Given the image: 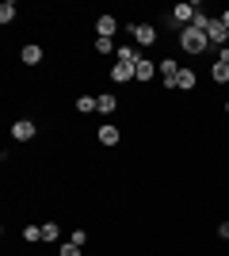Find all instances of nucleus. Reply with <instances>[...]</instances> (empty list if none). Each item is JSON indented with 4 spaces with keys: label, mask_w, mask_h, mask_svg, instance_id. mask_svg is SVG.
I'll return each mask as SVG.
<instances>
[{
    "label": "nucleus",
    "mask_w": 229,
    "mask_h": 256,
    "mask_svg": "<svg viewBox=\"0 0 229 256\" xmlns=\"http://www.w3.org/2000/svg\"><path fill=\"white\" fill-rule=\"evenodd\" d=\"M180 50H184V54H203V50H210L207 31H199V27H184V31H180Z\"/></svg>",
    "instance_id": "nucleus-1"
},
{
    "label": "nucleus",
    "mask_w": 229,
    "mask_h": 256,
    "mask_svg": "<svg viewBox=\"0 0 229 256\" xmlns=\"http://www.w3.org/2000/svg\"><path fill=\"white\" fill-rule=\"evenodd\" d=\"M130 34H134V46H153L157 42V27H153V23H130Z\"/></svg>",
    "instance_id": "nucleus-2"
},
{
    "label": "nucleus",
    "mask_w": 229,
    "mask_h": 256,
    "mask_svg": "<svg viewBox=\"0 0 229 256\" xmlns=\"http://www.w3.org/2000/svg\"><path fill=\"white\" fill-rule=\"evenodd\" d=\"M115 31H119V16L103 12V16L96 20V38H115Z\"/></svg>",
    "instance_id": "nucleus-3"
},
{
    "label": "nucleus",
    "mask_w": 229,
    "mask_h": 256,
    "mask_svg": "<svg viewBox=\"0 0 229 256\" xmlns=\"http://www.w3.org/2000/svg\"><path fill=\"white\" fill-rule=\"evenodd\" d=\"M199 12H203V8H199V4H176V8H172V20L180 23V27H191Z\"/></svg>",
    "instance_id": "nucleus-4"
},
{
    "label": "nucleus",
    "mask_w": 229,
    "mask_h": 256,
    "mask_svg": "<svg viewBox=\"0 0 229 256\" xmlns=\"http://www.w3.org/2000/svg\"><path fill=\"white\" fill-rule=\"evenodd\" d=\"M34 134H38V126H34L31 118H19V122H11V138H15V142H31Z\"/></svg>",
    "instance_id": "nucleus-5"
},
{
    "label": "nucleus",
    "mask_w": 229,
    "mask_h": 256,
    "mask_svg": "<svg viewBox=\"0 0 229 256\" xmlns=\"http://www.w3.org/2000/svg\"><path fill=\"white\" fill-rule=\"evenodd\" d=\"M161 80H164V88H176V80H180V65L172 58H161Z\"/></svg>",
    "instance_id": "nucleus-6"
},
{
    "label": "nucleus",
    "mask_w": 229,
    "mask_h": 256,
    "mask_svg": "<svg viewBox=\"0 0 229 256\" xmlns=\"http://www.w3.org/2000/svg\"><path fill=\"white\" fill-rule=\"evenodd\" d=\"M207 38H210V46H218V50L229 42V31L222 27V20H210V27H207Z\"/></svg>",
    "instance_id": "nucleus-7"
},
{
    "label": "nucleus",
    "mask_w": 229,
    "mask_h": 256,
    "mask_svg": "<svg viewBox=\"0 0 229 256\" xmlns=\"http://www.w3.org/2000/svg\"><path fill=\"white\" fill-rule=\"evenodd\" d=\"M115 62L138 65V62H142V54H138V46H134V42H119V50H115Z\"/></svg>",
    "instance_id": "nucleus-8"
},
{
    "label": "nucleus",
    "mask_w": 229,
    "mask_h": 256,
    "mask_svg": "<svg viewBox=\"0 0 229 256\" xmlns=\"http://www.w3.org/2000/svg\"><path fill=\"white\" fill-rule=\"evenodd\" d=\"M19 58H23V65H42L46 54H42V46H38V42H27V46L19 50Z\"/></svg>",
    "instance_id": "nucleus-9"
},
{
    "label": "nucleus",
    "mask_w": 229,
    "mask_h": 256,
    "mask_svg": "<svg viewBox=\"0 0 229 256\" xmlns=\"http://www.w3.org/2000/svg\"><path fill=\"white\" fill-rule=\"evenodd\" d=\"M119 126H115V122H103V126H99V146H119Z\"/></svg>",
    "instance_id": "nucleus-10"
},
{
    "label": "nucleus",
    "mask_w": 229,
    "mask_h": 256,
    "mask_svg": "<svg viewBox=\"0 0 229 256\" xmlns=\"http://www.w3.org/2000/svg\"><path fill=\"white\" fill-rule=\"evenodd\" d=\"M134 76V65H126V62H115L111 65V80H119V84H126Z\"/></svg>",
    "instance_id": "nucleus-11"
},
{
    "label": "nucleus",
    "mask_w": 229,
    "mask_h": 256,
    "mask_svg": "<svg viewBox=\"0 0 229 256\" xmlns=\"http://www.w3.org/2000/svg\"><path fill=\"white\" fill-rule=\"evenodd\" d=\"M153 73H157V65L149 58H142V62L134 65V80H153Z\"/></svg>",
    "instance_id": "nucleus-12"
},
{
    "label": "nucleus",
    "mask_w": 229,
    "mask_h": 256,
    "mask_svg": "<svg viewBox=\"0 0 229 256\" xmlns=\"http://www.w3.org/2000/svg\"><path fill=\"white\" fill-rule=\"evenodd\" d=\"M96 107H99V96H76V111L80 115H92Z\"/></svg>",
    "instance_id": "nucleus-13"
},
{
    "label": "nucleus",
    "mask_w": 229,
    "mask_h": 256,
    "mask_svg": "<svg viewBox=\"0 0 229 256\" xmlns=\"http://www.w3.org/2000/svg\"><path fill=\"white\" fill-rule=\"evenodd\" d=\"M176 88H184V92H195V73H191V69H180V80H176Z\"/></svg>",
    "instance_id": "nucleus-14"
},
{
    "label": "nucleus",
    "mask_w": 229,
    "mask_h": 256,
    "mask_svg": "<svg viewBox=\"0 0 229 256\" xmlns=\"http://www.w3.org/2000/svg\"><path fill=\"white\" fill-rule=\"evenodd\" d=\"M210 76H214V84H229V65L214 62V69H210Z\"/></svg>",
    "instance_id": "nucleus-15"
},
{
    "label": "nucleus",
    "mask_w": 229,
    "mask_h": 256,
    "mask_svg": "<svg viewBox=\"0 0 229 256\" xmlns=\"http://www.w3.org/2000/svg\"><path fill=\"white\" fill-rule=\"evenodd\" d=\"M15 12H19V8H15V4H11V0H4V4H0V23H4V27H8V23L15 20Z\"/></svg>",
    "instance_id": "nucleus-16"
},
{
    "label": "nucleus",
    "mask_w": 229,
    "mask_h": 256,
    "mask_svg": "<svg viewBox=\"0 0 229 256\" xmlns=\"http://www.w3.org/2000/svg\"><path fill=\"white\" fill-rule=\"evenodd\" d=\"M115 107H119V100L111 96V92H103V96H99V107H96V111H103V115H111Z\"/></svg>",
    "instance_id": "nucleus-17"
},
{
    "label": "nucleus",
    "mask_w": 229,
    "mask_h": 256,
    "mask_svg": "<svg viewBox=\"0 0 229 256\" xmlns=\"http://www.w3.org/2000/svg\"><path fill=\"white\" fill-rule=\"evenodd\" d=\"M23 241H27V245L42 241V226H23Z\"/></svg>",
    "instance_id": "nucleus-18"
},
{
    "label": "nucleus",
    "mask_w": 229,
    "mask_h": 256,
    "mask_svg": "<svg viewBox=\"0 0 229 256\" xmlns=\"http://www.w3.org/2000/svg\"><path fill=\"white\" fill-rule=\"evenodd\" d=\"M57 237H61V226H57V222H46L42 226V241H57Z\"/></svg>",
    "instance_id": "nucleus-19"
},
{
    "label": "nucleus",
    "mask_w": 229,
    "mask_h": 256,
    "mask_svg": "<svg viewBox=\"0 0 229 256\" xmlns=\"http://www.w3.org/2000/svg\"><path fill=\"white\" fill-rule=\"evenodd\" d=\"M96 50L99 54H115L119 46H115V38H96Z\"/></svg>",
    "instance_id": "nucleus-20"
},
{
    "label": "nucleus",
    "mask_w": 229,
    "mask_h": 256,
    "mask_svg": "<svg viewBox=\"0 0 229 256\" xmlns=\"http://www.w3.org/2000/svg\"><path fill=\"white\" fill-rule=\"evenodd\" d=\"M57 256H80V245H73V241H65V245L57 248Z\"/></svg>",
    "instance_id": "nucleus-21"
},
{
    "label": "nucleus",
    "mask_w": 229,
    "mask_h": 256,
    "mask_svg": "<svg viewBox=\"0 0 229 256\" xmlns=\"http://www.w3.org/2000/svg\"><path fill=\"white\" fill-rule=\"evenodd\" d=\"M69 241H73V245H80V248H84V245H88V234H84V230H73V234H69Z\"/></svg>",
    "instance_id": "nucleus-22"
},
{
    "label": "nucleus",
    "mask_w": 229,
    "mask_h": 256,
    "mask_svg": "<svg viewBox=\"0 0 229 256\" xmlns=\"http://www.w3.org/2000/svg\"><path fill=\"white\" fill-rule=\"evenodd\" d=\"M218 62H222V65H229V46H222V50H218Z\"/></svg>",
    "instance_id": "nucleus-23"
},
{
    "label": "nucleus",
    "mask_w": 229,
    "mask_h": 256,
    "mask_svg": "<svg viewBox=\"0 0 229 256\" xmlns=\"http://www.w3.org/2000/svg\"><path fill=\"white\" fill-rule=\"evenodd\" d=\"M218 237H222V241H229V222H222V226H218Z\"/></svg>",
    "instance_id": "nucleus-24"
},
{
    "label": "nucleus",
    "mask_w": 229,
    "mask_h": 256,
    "mask_svg": "<svg viewBox=\"0 0 229 256\" xmlns=\"http://www.w3.org/2000/svg\"><path fill=\"white\" fill-rule=\"evenodd\" d=\"M222 27H226V31H229V8L222 12Z\"/></svg>",
    "instance_id": "nucleus-25"
},
{
    "label": "nucleus",
    "mask_w": 229,
    "mask_h": 256,
    "mask_svg": "<svg viewBox=\"0 0 229 256\" xmlns=\"http://www.w3.org/2000/svg\"><path fill=\"white\" fill-rule=\"evenodd\" d=\"M226 115H229V100H226Z\"/></svg>",
    "instance_id": "nucleus-26"
}]
</instances>
